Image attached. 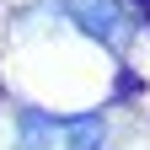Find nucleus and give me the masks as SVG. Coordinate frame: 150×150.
<instances>
[{"mask_svg": "<svg viewBox=\"0 0 150 150\" xmlns=\"http://www.w3.org/2000/svg\"><path fill=\"white\" fill-rule=\"evenodd\" d=\"M70 11L75 27H86L91 38H102L107 48H118L129 38V16H123V0H59Z\"/></svg>", "mask_w": 150, "mask_h": 150, "instance_id": "2", "label": "nucleus"}, {"mask_svg": "<svg viewBox=\"0 0 150 150\" xmlns=\"http://www.w3.org/2000/svg\"><path fill=\"white\" fill-rule=\"evenodd\" d=\"M102 145H107V118L102 112L54 118V112L27 107L16 118V145L11 150H102Z\"/></svg>", "mask_w": 150, "mask_h": 150, "instance_id": "1", "label": "nucleus"}, {"mask_svg": "<svg viewBox=\"0 0 150 150\" xmlns=\"http://www.w3.org/2000/svg\"><path fill=\"white\" fill-rule=\"evenodd\" d=\"M134 6H145V11H150V0H134Z\"/></svg>", "mask_w": 150, "mask_h": 150, "instance_id": "3", "label": "nucleus"}]
</instances>
